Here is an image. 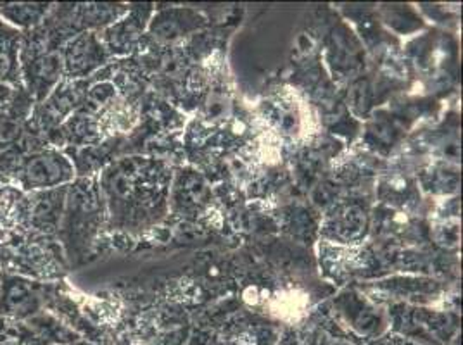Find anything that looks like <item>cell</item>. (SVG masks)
I'll list each match as a JSON object with an SVG mask.
<instances>
[{
  "instance_id": "obj_1",
  "label": "cell",
  "mask_w": 463,
  "mask_h": 345,
  "mask_svg": "<svg viewBox=\"0 0 463 345\" xmlns=\"http://www.w3.org/2000/svg\"><path fill=\"white\" fill-rule=\"evenodd\" d=\"M75 176V168L62 149L45 147L24 155L13 187L26 193L66 187Z\"/></svg>"
},
{
  "instance_id": "obj_2",
  "label": "cell",
  "mask_w": 463,
  "mask_h": 345,
  "mask_svg": "<svg viewBox=\"0 0 463 345\" xmlns=\"http://www.w3.org/2000/svg\"><path fill=\"white\" fill-rule=\"evenodd\" d=\"M47 284L0 271V318L28 322L45 309Z\"/></svg>"
},
{
  "instance_id": "obj_3",
  "label": "cell",
  "mask_w": 463,
  "mask_h": 345,
  "mask_svg": "<svg viewBox=\"0 0 463 345\" xmlns=\"http://www.w3.org/2000/svg\"><path fill=\"white\" fill-rule=\"evenodd\" d=\"M66 187H59L52 191H40L28 193L30 199V230L45 237L58 235L64 204H66Z\"/></svg>"
},
{
  "instance_id": "obj_4",
  "label": "cell",
  "mask_w": 463,
  "mask_h": 345,
  "mask_svg": "<svg viewBox=\"0 0 463 345\" xmlns=\"http://www.w3.org/2000/svg\"><path fill=\"white\" fill-rule=\"evenodd\" d=\"M35 107L33 98L21 87L16 89L9 106L0 113V153L14 145L24 134Z\"/></svg>"
},
{
  "instance_id": "obj_5",
  "label": "cell",
  "mask_w": 463,
  "mask_h": 345,
  "mask_svg": "<svg viewBox=\"0 0 463 345\" xmlns=\"http://www.w3.org/2000/svg\"><path fill=\"white\" fill-rule=\"evenodd\" d=\"M23 33L5 21L0 20V81L21 89L20 49Z\"/></svg>"
},
{
  "instance_id": "obj_6",
  "label": "cell",
  "mask_w": 463,
  "mask_h": 345,
  "mask_svg": "<svg viewBox=\"0 0 463 345\" xmlns=\"http://www.w3.org/2000/svg\"><path fill=\"white\" fill-rule=\"evenodd\" d=\"M54 4H13L2 2L0 4V20L5 21L13 28L20 30L21 33L30 32L40 26L49 16Z\"/></svg>"
},
{
  "instance_id": "obj_7",
  "label": "cell",
  "mask_w": 463,
  "mask_h": 345,
  "mask_svg": "<svg viewBox=\"0 0 463 345\" xmlns=\"http://www.w3.org/2000/svg\"><path fill=\"white\" fill-rule=\"evenodd\" d=\"M24 323L45 345H64L75 340V333L62 325L51 311L43 309Z\"/></svg>"
},
{
  "instance_id": "obj_8",
  "label": "cell",
  "mask_w": 463,
  "mask_h": 345,
  "mask_svg": "<svg viewBox=\"0 0 463 345\" xmlns=\"http://www.w3.org/2000/svg\"><path fill=\"white\" fill-rule=\"evenodd\" d=\"M14 92H16V89H13V87H9V85L0 81V113L9 106V102L14 97Z\"/></svg>"
}]
</instances>
